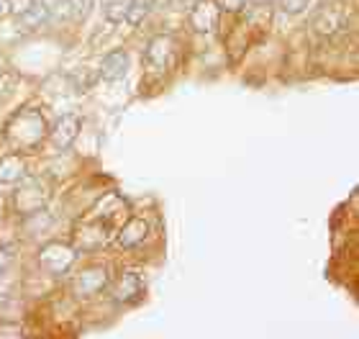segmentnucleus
<instances>
[{
  "mask_svg": "<svg viewBox=\"0 0 359 339\" xmlns=\"http://www.w3.org/2000/svg\"><path fill=\"white\" fill-rule=\"evenodd\" d=\"M128 219V204L118 193H108L97 201L88 213H83V219L75 226V244L77 249L85 252H95L103 249L108 241L116 237L121 224Z\"/></svg>",
  "mask_w": 359,
  "mask_h": 339,
  "instance_id": "obj_1",
  "label": "nucleus"
},
{
  "mask_svg": "<svg viewBox=\"0 0 359 339\" xmlns=\"http://www.w3.org/2000/svg\"><path fill=\"white\" fill-rule=\"evenodd\" d=\"M46 121L39 108H23L8 121L6 126V139L13 144L15 149H34L44 142L46 136Z\"/></svg>",
  "mask_w": 359,
  "mask_h": 339,
  "instance_id": "obj_2",
  "label": "nucleus"
},
{
  "mask_svg": "<svg viewBox=\"0 0 359 339\" xmlns=\"http://www.w3.org/2000/svg\"><path fill=\"white\" fill-rule=\"evenodd\" d=\"M346 23H349L346 6L339 0H331V3L316 11L313 21H311V31L323 41H331V39H339L341 34H346Z\"/></svg>",
  "mask_w": 359,
  "mask_h": 339,
  "instance_id": "obj_3",
  "label": "nucleus"
},
{
  "mask_svg": "<svg viewBox=\"0 0 359 339\" xmlns=\"http://www.w3.org/2000/svg\"><path fill=\"white\" fill-rule=\"evenodd\" d=\"M175 57H177V41L172 34H159L149 41L147 54H144V67L154 77H162L167 69L172 67Z\"/></svg>",
  "mask_w": 359,
  "mask_h": 339,
  "instance_id": "obj_4",
  "label": "nucleus"
},
{
  "mask_svg": "<svg viewBox=\"0 0 359 339\" xmlns=\"http://www.w3.org/2000/svg\"><path fill=\"white\" fill-rule=\"evenodd\" d=\"M18 188L13 193V208L18 216H31L39 213L46 206V188L44 182L36 178H23L21 182H15Z\"/></svg>",
  "mask_w": 359,
  "mask_h": 339,
  "instance_id": "obj_5",
  "label": "nucleus"
},
{
  "mask_svg": "<svg viewBox=\"0 0 359 339\" xmlns=\"http://www.w3.org/2000/svg\"><path fill=\"white\" fill-rule=\"evenodd\" d=\"M75 260H77V249L72 244H65V241H49L39 252V265L49 275H65L75 265Z\"/></svg>",
  "mask_w": 359,
  "mask_h": 339,
  "instance_id": "obj_6",
  "label": "nucleus"
},
{
  "mask_svg": "<svg viewBox=\"0 0 359 339\" xmlns=\"http://www.w3.org/2000/svg\"><path fill=\"white\" fill-rule=\"evenodd\" d=\"M77 134H80V116L75 113H65L57 119V124L52 126V131H46V136L52 139V147L54 149H69L72 144H75Z\"/></svg>",
  "mask_w": 359,
  "mask_h": 339,
  "instance_id": "obj_7",
  "label": "nucleus"
},
{
  "mask_svg": "<svg viewBox=\"0 0 359 339\" xmlns=\"http://www.w3.org/2000/svg\"><path fill=\"white\" fill-rule=\"evenodd\" d=\"M218 13L221 8L216 0H195L190 6V23L198 34H210L218 26Z\"/></svg>",
  "mask_w": 359,
  "mask_h": 339,
  "instance_id": "obj_8",
  "label": "nucleus"
},
{
  "mask_svg": "<svg viewBox=\"0 0 359 339\" xmlns=\"http://www.w3.org/2000/svg\"><path fill=\"white\" fill-rule=\"evenodd\" d=\"M144 291V278L142 272L136 270H126L123 275L118 278L116 288H113V301H121V303H134Z\"/></svg>",
  "mask_w": 359,
  "mask_h": 339,
  "instance_id": "obj_9",
  "label": "nucleus"
},
{
  "mask_svg": "<svg viewBox=\"0 0 359 339\" xmlns=\"http://www.w3.org/2000/svg\"><path fill=\"white\" fill-rule=\"evenodd\" d=\"M105 286H108V272H105V267H85V270L77 272L75 293L95 295L97 291H103Z\"/></svg>",
  "mask_w": 359,
  "mask_h": 339,
  "instance_id": "obj_10",
  "label": "nucleus"
},
{
  "mask_svg": "<svg viewBox=\"0 0 359 339\" xmlns=\"http://www.w3.org/2000/svg\"><path fill=\"white\" fill-rule=\"evenodd\" d=\"M118 244L123 249H134L139 247L144 239H147V234H149V224L144 219H126L121 224L118 232Z\"/></svg>",
  "mask_w": 359,
  "mask_h": 339,
  "instance_id": "obj_11",
  "label": "nucleus"
},
{
  "mask_svg": "<svg viewBox=\"0 0 359 339\" xmlns=\"http://www.w3.org/2000/svg\"><path fill=\"white\" fill-rule=\"evenodd\" d=\"M128 54L123 52V49H116V52H111V54H105V60H103V65H100V77L103 80H123L126 77V72H128Z\"/></svg>",
  "mask_w": 359,
  "mask_h": 339,
  "instance_id": "obj_12",
  "label": "nucleus"
},
{
  "mask_svg": "<svg viewBox=\"0 0 359 339\" xmlns=\"http://www.w3.org/2000/svg\"><path fill=\"white\" fill-rule=\"evenodd\" d=\"M26 178V159L21 154H8L0 157V182L3 185H15Z\"/></svg>",
  "mask_w": 359,
  "mask_h": 339,
  "instance_id": "obj_13",
  "label": "nucleus"
},
{
  "mask_svg": "<svg viewBox=\"0 0 359 339\" xmlns=\"http://www.w3.org/2000/svg\"><path fill=\"white\" fill-rule=\"evenodd\" d=\"M39 6L44 8V13L52 15V18H65L75 11V0H39Z\"/></svg>",
  "mask_w": 359,
  "mask_h": 339,
  "instance_id": "obj_14",
  "label": "nucleus"
},
{
  "mask_svg": "<svg viewBox=\"0 0 359 339\" xmlns=\"http://www.w3.org/2000/svg\"><path fill=\"white\" fill-rule=\"evenodd\" d=\"M151 8V0H126V21L128 23H142Z\"/></svg>",
  "mask_w": 359,
  "mask_h": 339,
  "instance_id": "obj_15",
  "label": "nucleus"
},
{
  "mask_svg": "<svg viewBox=\"0 0 359 339\" xmlns=\"http://www.w3.org/2000/svg\"><path fill=\"white\" fill-rule=\"evenodd\" d=\"M100 3H103L105 21L111 23L126 21V0H100Z\"/></svg>",
  "mask_w": 359,
  "mask_h": 339,
  "instance_id": "obj_16",
  "label": "nucleus"
},
{
  "mask_svg": "<svg viewBox=\"0 0 359 339\" xmlns=\"http://www.w3.org/2000/svg\"><path fill=\"white\" fill-rule=\"evenodd\" d=\"M3 3L8 6V11H11V13L21 18V15L26 13V11H29L34 3H36V0H3Z\"/></svg>",
  "mask_w": 359,
  "mask_h": 339,
  "instance_id": "obj_17",
  "label": "nucleus"
},
{
  "mask_svg": "<svg viewBox=\"0 0 359 339\" xmlns=\"http://www.w3.org/2000/svg\"><path fill=\"white\" fill-rule=\"evenodd\" d=\"M280 6H283L285 13L298 15V13H303V11L308 8V0H280Z\"/></svg>",
  "mask_w": 359,
  "mask_h": 339,
  "instance_id": "obj_18",
  "label": "nucleus"
},
{
  "mask_svg": "<svg viewBox=\"0 0 359 339\" xmlns=\"http://www.w3.org/2000/svg\"><path fill=\"white\" fill-rule=\"evenodd\" d=\"M218 8H224V11H229V13H239L241 8H247L249 0H216Z\"/></svg>",
  "mask_w": 359,
  "mask_h": 339,
  "instance_id": "obj_19",
  "label": "nucleus"
},
{
  "mask_svg": "<svg viewBox=\"0 0 359 339\" xmlns=\"http://www.w3.org/2000/svg\"><path fill=\"white\" fill-rule=\"evenodd\" d=\"M11 257H13V249H0V275L11 267V262H13Z\"/></svg>",
  "mask_w": 359,
  "mask_h": 339,
  "instance_id": "obj_20",
  "label": "nucleus"
},
{
  "mask_svg": "<svg viewBox=\"0 0 359 339\" xmlns=\"http://www.w3.org/2000/svg\"><path fill=\"white\" fill-rule=\"evenodd\" d=\"M193 3H195V0H172L175 8H190Z\"/></svg>",
  "mask_w": 359,
  "mask_h": 339,
  "instance_id": "obj_21",
  "label": "nucleus"
},
{
  "mask_svg": "<svg viewBox=\"0 0 359 339\" xmlns=\"http://www.w3.org/2000/svg\"><path fill=\"white\" fill-rule=\"evenodd\" d=\"M0 11H3V3H0Z\"/></svg>",
  "mask_w": 359,
  "mask_h": 339,
  "instance_id": "obj_22",
  "label": "nucleus"
}]
</instances>
